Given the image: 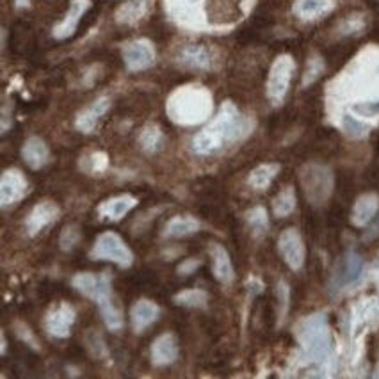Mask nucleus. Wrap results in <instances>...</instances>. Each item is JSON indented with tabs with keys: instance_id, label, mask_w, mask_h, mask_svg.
I'll list each match as a JSON object with an SVG mask.
<instances>
[{
	"instance_id": "nucleus-1",
	"label": "nucleus",
	"mask_w": 379,
	"mask_h": 379,
	"mask_svg": "<svg viewBox=\"0 0 379 379\" xmlns=\"http://www.w3.org/2000/svg\"><path fill=\"white\" fill-rule=\"evenodd\" d=\"M242 126H244V119L237 107L232 104H224L220 113L215 114V118L193 137L191 143L193 152L202 157L214 155L228 143H232L237 135H240Z\"/></svg>"
},
{
	"instance_id": "nucleus-2",
	"label": "nucleus",
	"mask_w": 379,
	"mask_h": 379,
	"mask_svg": "<svg viewBox=\"0 0 379 379\" xmlns=\"http://www.w3.org/2000/svg\"><path fill=\"white\" fill-rule=\"evenodd\" d=\"M300 180L304 196L312 205H324L333 193L331 169L322 164H307L301 168Z\"/></svg>"
},
{
	"instance_id": "nucleus-3",
	"label": "nucleus",
	"mask_w": 379,
	"mask_h": 379,
	"mask_svg": "<svg viewBox=\"0 0 379 379\" xmlns=\"http://www.w3.org/2000/svg\"><path fill=\"white\" fill-rule=\"evenodd\" d=\"M211 113V104L208 97L203 91H184L180 97L175 98L173 107L169 106V114L180 122L182 125H194V123L203 122Z\"/></svg>"
},
{
	"instance_id": "nucleus-4",
	"label": "nucleus",
	"mask_w": 379,
	"mask_h": 379,
	"mask_svg": "<svg viewBox=\"0 0 379 379\" xmlns=\"http://www.w3.org/2000/svg\"><path fill=\"white\" fill-rule=\"evenodd\" d=\"M91 258L93 260L113 262L119 267H130L134 262L130 248L125 244V240L114 232H106L98 235L95 240L93 249H91Z\"/></svg>"
},
{
	"instance_id": "nucleus-5",
	"label": "nucleus",
	"mask_w": 379,
	"mask_h": 379,
	"mask_svg": "<svg viewBox=\"0 0 379 379\" xmlns=\"http://www.w3.org/2000/svg\"><path fill=\"white\" fill-rule=\"evenodd\" d=\"M300 340L312 360L322 358L329 346V329L324 315H312L301 326Z\"/></svg>"
},
{
	"instance_id": "nucleus-6",
	"label": "nucleus",
	"mask_w": 379,
	"mask_h": 379,
	"mask_svg": "<svg viewBox=\"0 0 379 379\" xmlns=\"http://www.w3.org/2000/svg\"><path fill=\"white\" fill-rule=\"evenodd\" d=\"M294 70L295 63L289 54H283L274 59L269 70V79H267V97H269L271 104L280 106L285 100Z\"/></svg>"
},
{
	"instance_id": "nucleus-7",
	"label": "nucleus",
	"mask_w": 379,
	"mask_h": 379,
	"mask_svg": "<svg viewBox=\"0 0 379 379\" xmlns=\"http://www.w3.org/2000/svg\"><path fill=\"white\" fill-rule=\"evenodd\" d=\"M72 285L80 294L93 300L98 308L113 303V289H110L109 273H79L73 276Z\"/></svg>"
},
{
	"instance_id": "nucleus-8",
	"label": "nucleus",
	"mask_w": 379,
	"mask_h": 379,
	"mask_svg": "<svg viewBox=\"0 0 379 379\" xmlns=\"http://www.w3.org/2000/svg\"><path fill=\"white\" fill-rule=\"evenodd\" d=\"M278 251L285 264L292 271H300L304 266V258H307V249L301 233L295 228H286L283 230L278 239Z\"/></svg>"
},
{
	"instance_id": "nucleus-9",
	"label": "nucleus",
	"mask_w": 379,
	"mask_h": 379,
	"mask_svg": "<svg viewBox=\"0 0 379 379\" xmlns=\"http://www.w3.org/2000/svg\"><path fill=\"white\" fill-rule=\"evenodd\" d=\"M123 61L128 72H143L155 63V48L148 39H135L123 47Z\"/></svg>"
},
{
	"instance_id": "nucleus-10",
	"label": "nucleus",
	"mask_w": 379,
	"mask_h": 379,
	"mask_svg": "<svg viewBox=\"0 0 379 379\" xmlns=\"http://www.w3.org/2000/svg\"><path fill=\"white\" fill-rule=\"evenodd\" d=\"M75 310L72 304L61 303L54 307L45 317V329L55 338H68L75 324Z\"/></svg>"
},
{
	"instance_id": "nucleus-11",
	"label": "nucleus",
	"mask_w": 379,
	"mask_h": 379,
	"mask_svg": "<svg viewBox=\"0 0 379 379\" xmlns=\"http://www.w3.org/2000/svg\"><path fill=\"white\" fill-rule=\"evenodd\" d=\"M59 205L50 202V200H45V202H39L38 205H34L32 211L26 217V230L29 237H36L45 228L50 226L59 217Z\"/></svg>"
},
{
	"instance_id": "nucleus-12",
	"label": "nucleus",
	"mask_w": 379,
	"mask_h": 379,
	"mask_svg": "<svg viewBox=\"0 0 379 379\" xmlns=\"http://www.w3.org/2000/svg\"><path fill=\"white\" fill-rule=\"evenodd\" d=\"M27 180L18 169H6L0 178V205L8 206L20 202L27 193Z\"/></svg>"
},
{
	"instance_id": "nucleus-13",
	"label": "nucleus",
	"mask_w": 379,
	"mask_h": 379,
	"mask_svg": "<svg viewBox=\"0 0 379 379\" xmlns=\"http://www.w3.org/2000/svg\"><path fill=\"white\" fill-rule=\"evenodd\" d=\"M91 8L89 0H72L70 2V9H68L66 17L54 27V38L55 39H66L73 36V32L79 27V21L82 20L88 9Z\"/></svg>"
},
{
	"instance_id": "nucleus-14",
	"label": "nucleus",
	"mask_w": 379,
	"mask_h": 379,
	"mask_svg": "<svg viewBox=\"0 0 379 379\" xmlns=\"http://www.w3.org/2000/svg\"><path fill=\"white\" fill-rule=\"evenodd\" d=\"M110 109V100L107 97H101L98 100H95L89 107H86L82 113H79L75 119L77 130L84 132V134H91V132L97 128L98 122H100L104 116L107 114V110Z\"/></svg>"
},
{
	"instance_id": "nucleus-15",
	"label": "nucleus",
	"mask_w": 379,
	"mask_h": 379,
	"mask_svg": "<svg viewBox=\"0 0 379 379\" xmlns=\"http://www.w3.org/2000/svg\"><path fill=\"white\" fill-rule=\"evenodd\" d=\"M21 159L30 169H41L50 160V150L41 137L32 135L21 146Z\"/></svg>"
},
{
	"instance_id": "nucleus-16",
	"label": "nucleus",
	"mask_w": 379,
	"mask_h": 379,
	"mask_svg": "<svg viewBox=\"0 0 379 379\" xmlns=\"http://www.w3.org/2000/svg\"><path fill=\"white\" fill-rule=\"evenodd\" d=\"M379 211V196L376 193L362 194L353 205V212H351V223L354 226L363 228L374 220V215Z\"/></svg>"
},
{
	"instance_id": "nucleus-17",
	"label": "nucleus",
	"mask_w": 379,
	"mask_h": 379,
	"mask_svg": "<svg viewBox=\"0 0 379 379\" xmlns=\"http://www.w3.org/2000/svg\"><path fill=\"white\" fill-rule=\"evenodd\" d=\"M137 205V200L130 194H122V196H114V198L106 200L104 203L98 205V214L104 220L109 221H119L123 220L128 212Z\"/></svg>"
},
{
	"instance_id": "nucleus-18",
	"label": "nucleus",
	"mask_w": 379,
	"mask_h": 379,
	"mask_svg": "<svg viewBox=\"0 0 379 379\" xmlns=\"http://www.w3.org/2000/svg\"><path fill=\"white\" fill-rule=\"evenodd\" d=\"M178 358V342L175 335L164 333L152 344V362L157 367H164L173 363Z\"/></svg>"
},
{
	"instance_id": "nucleus-19",
	"label": "nucleus",
	"mask_w": 379,
	"mask_h": 379,
	"mask_svg": "<svg viewBox=\"0 0 379 379\" xmlns=\"http://www.w3.org/2000/svg\"><path fill=\"white\" fill-rule=\"evenodd\" d=\"M160 315L159 304L150 300H139L130 310V322L135 331H144L153 324Z\"/></svg>"
},
{
	"instance_id": "nucleus-20",
	"label": "nucleus",
	"mask_w": 379,
	"mask_h": 379,
	"mask_svg": "<svg viewBox=\"0 0 379 379\" xmlns=\"http://www.w3.org/2000/svg\"><path fill=\"white\" fill-rule=\"evenodd\" d=\"M212 255V273L221 283H232L235 278V271L232 266V258L226 249L221 244H214L211 248Z\"/></svg>"
},
{
	"instance_id": "nucleus-21",
	"label": "nucleus",
	"mask_w": 379,
	"mask_h": 379,
	"mask_svg": "<svg viewBox=\"0 0 379 379\" xmlns=\"http://www.w3.org/2000/svg\"><path fill=\"white\" fill-rule=\"evenodd\" d=\"M335 8V0H295L294 13L301 20H317Z\"/></svg>"
},
{
	"instance_id": "nucleus-22",
	"label": "nucleus",
	"mask_w": 379,
	"mask_h": 379,
	"mask_svg": "<svg viewBox=\"0 0 379 379\" xmlns=\"http://www.w3.org/2000/svg\"><path fill=\"white\" fill-rule=\"evenodd\" d=\"M202 228L200 221L193 215H175L166 223L162 235L168 239H180V237L193 235Z\"/></svg>"
},
{
	"instance_id": "nucleus-23",
	"label": "nucleus",
	"mask_w": 379,
	"mask_h": 379,
	"mask_svg": "<svg viewBox=\"0 0 379 379\" xmlns=\"http://www.w3.org/2000/svg\"><path fill=\"white\" fill-rule=\"evenodd\" d=\"M180 63L194 70H208L212 66V54L203 45H187L180 52Z\"/></svg>"
},
{
	"instance_id": "nucleus-24",
	"label": "nucleus",
	"mask_w": 379,
	"mask_h": 379,
	"mask_svg": "<svg viewBox=\"0 0 379 379\" xmlns=\"http://www.w3.org/2000/svg\"><path fill=\"white\" fill-rule=\"evenodd\" d=\"M280 173V164H260L253 169L248 177V184L257 191H264Z\"/></svg>"
},
{
	"instance_id": "nucleus-25",
	"label": "nucleus",
	"mask_w": 379,
	"mask_h": 379,
	"mask_svg": "<svg viewBox=\"0 0 379 379\" xmlns=\"http://www.w3.org/2000/svg\"><path fill=\"white\" fill-rule=\"evenodd\" d=\"M148 8V0H128L125 6H122L116 14L118 21L122 23H135L144 17Z\"/></svg>"
},
{
	"instance_id": "nucleus-26",
	"label": "nucleus",
	"mask_w": 379,
	"mask_h": 379,
	"mask_svg": "<svg viewBox=\"0 0 379 379\" xmlns=\"http://www.w3.org/2000/svg\"><path fill=\"white\" fill-rule=\"evenodd\" d=\"M295 208V193L294 187H285L282 193L273 200V212L276 217H286Z\"/></svg>"
},
{
	"instance_id": "nucleus-27",
	"label": "nucleus",
	"mask_w": 379,
	"mask_h": 379,
	"mask_svg": "<svg viewBox=\"0 0 379 379\" xmlns=\"http://www.w3.org/2000/svg\"><path fill=\"white\" fill-rule=\"evenodd\" d=\"M139 144L146 153H155L159 152L160 146H162V132L157 125H148L141 130L139 135Z\"/></svg>"
},
{
	"instance_id": "nucleus-28",
	"label": "nucleus",
	"mask_w": 379,
	"mask_h": 379,
	"mask_svg": "<svg viewBox=\"0 0 379 379\" xmlns=\"http://www.w3.org/2000/svg\"><path fill=\"white\" fill-rule=\"evenodd\" d=\"M107 166H109V157L104 152L89 153V155H84L82 160H80V168L84 169L86 173H104Z\"/></svg>"
},
{
	"instance_id": "nucleus-29",
	"label": "nucleus",
	"mask_w": 379,
	"mask_h": 379,
	"mask_svg": "<svg viewBox=\"0 0 379 379\" xmlns=\"http://www.w3.org/2000/svg\"><path fill=\"white\" fill-rule=\"evenodd\" d=\"M208 298L203 291L198 289H189V291H182L175 295V303L186 308H202L205 307Z\"/></svg>"
},
{
	"instance_id": "nucleus-30",
	"label": "nucleus",
	"mask_w": 379,
	"mask_h": 379,
	"mask_svg": "<svg viewBox=\"0 0 379 379\" xmlns=\"http://www.w3.org/2000/svg\"><path fill=\"white\" fill-rule=\"evenodd\" d=\"M363 271V260L356 253H349L344 260V274H342V283L356 282Z\"/></svg>"
},
{
	"instance_id": "nucleus-31",
	"label": "nucleus",
	"mask_w": 379,
	"mask_h": 379,
	"mask_svg": "<svg viewBox=\"0 0 379 379\" xmlns=\"http://www.w3.org/2000/svg\"><path fill=\"white\" fill-rule=\"evenodd\" d=\"M351 110H353L354 116L365 119H374L379 118V98H374V100H363L356 101L351 106Z\"/></svg>"
},
{
	"instance_id": "nucleus-32",
	"label": "nucleus",
	"mask_w": 379,
	"mask_h": 379,
	"mask_svg": "<svg viewBox=\"0 0 379 379\" xmlns=\"http://www.w3.org/2000/svg\"><path fill=\"white\" fill-rule=\"evenodd\" d=\"M246 221L253 228V232L257 233L266 232L267 224H269V217H267V212L264 206H253L251 211L246 214Z\"/></svg>"
},
{
	"instance_id": "nucleus-33",
	"label": "nucleus",
	"mask_w": 379,
	"mask_h": 379,
	"mask_svg": "<svg viewBox=\"0 0 379 379\" xmlns=\"http://www.w3.org/2000/svg\"><path fill=\"white\" fill-rule=\"evenodd\" d=\"M344 128H346V132L349 135H353V137H363V135L367 134V132L371 130V126L365 125L363 122H360V119L353 118V116H344Z\"/></svg>"
},
{
	"instance_id": "nucleus-34",
	"label": "nucleus",
	"mask_w": 379,
	"mask_h": 379,
	"mask_svg": "<svg viewBox=\"0 0 379 379\" xmlns=\"http://www.w3.org/2000/svg\"><path fill=\"white\" fill-rule=\"evenodd\" d=\"M79 239H80L79 228H77L75 224H72V226H66L63 230V233H61V239H59V244L64 251H68V249H72L73 246L79 242Z\"/></svg>"
},
{
	"instance_id": "nucleus-35",
	"label": "nucleus",
	"mask_w": 379,
	"mask_h": 379,
	"mask_svg": "<svg viewBox=\"0 0 379 379\" xmlns=\"http://www.w3.org/2000/svg\"><path fill=\"white\" fill-rule=\"evenodd\" d=\"M324 72V63L319 59V57H313L310 63H308L307 68V73H304V80H303V86H310L312 82H315L317 79H319L320 73Z\"/></svg>"
},
{
	"instance_id": "nucleus-36",
	"label": "nucleus",
	"mask_w": 379,
	"mask_h": 379,
	"mask_svg": "<svg viewBox=\"0 0 379 379\" xmlns=\"http://www.w3.org/2000/svg\"><path fill=\"white\" fill-rule=\"evenodd\" d=\"M198 264H200V262L196 260V258H191V260H186V262H184V264H182L180 267H178V273H180V274L193 273V271H196Z\"/></svg>"
},
{
	"instance_id": "nucleus-37",
	"label": "nucleus",
	"mask_w": 379,
	"mask_h": 379,
	"mask_svg": "<svg viewBox=\"0 0 379 379\" xmlns=\"http://www.w3.org/2000/svg\"><path fill=\"white\" fill-rule=\"evenodd\" d=\"M29 4V0H17V6H27Z\"/></svg>"
}]
</instances>
